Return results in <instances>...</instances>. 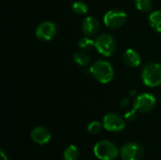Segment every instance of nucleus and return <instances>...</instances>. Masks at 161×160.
I'll return each mask as SVG.
<instances>
[{"mask_svg":"<svg viewBox=\"0 0 161 160\" xmlns=\"http://www.w3.org/2000/svg\"><path fill=\"white\" fill-rule=\"evenodd\" d=\"M128 105H129V99L128 98L125 97V98L121 99V101H120V107L122 108H125L126 107H128Z\"/></svg>","mask_w":161,"mask_h":160,"instance_id":"nucleus-21","label":"nucleus"},{"mask_svg":"<svg viewBox=\"0 0 161 160\" xmlns=\"http://www.w3.org/2000/svg\"><path fill=\"white\" fill-rule=\"evenodd\" d=\"M72 10L76 14L83 15V14H86L89 11V7L83 1H76L72 5Z\"/></svg>","mask_w":161,"mask_h":160,"instance_id":"nucleus-17","label":"nucleus"},{"mask_svg":"<svg viewBox=\"0 0 161 160\" xmlns=\"http://www.w3.org/2000/svg\"><path fill=\"white\" fill-rule=\"evenodd\" d=\"M148 20L151 27L155 31L161 33V10H155L151 12Z\"/></svg>","mask_w":161,"mask_h":160,"instance_id":"nucleus-13","label":"nucleus"},{"mask_svg":"<svg viewBox=\"0 0 161 160\" xmlns=\"http://www.w3.org/2000/svg\"><path fill=\"white\" fill-rule=\"evenodd\" d=\"M58 27L55 23L50 21H44L42 22L36 28L35 34L38 39L41 41H51L57 34Z\"/></svg>","mask_w":161,"mask_h":160,"instance_id":"nucleus-9","label":"nucleus"},{"mask_svg":"<svg viewBox=\"0 0 161 160\" xmlns=\"http://www.w3.org/2000/svg\"><path fill=\"white\" fill-rule=\"evenodd\" d=\"M104 24L110 29H117L122 27L127 21V14L120 8H112L107 11L103 18Z\"/></svg>","mask_w":161,"mask_h":160,"instance_id":"nucleus-5","label":"nucleus"},{"mask_svg":"<svg viewBox=\"0 0 161 160\" xmlns=\"http://www.w3.org/2000/svg\"><path fill=\"white\" fill-rule=\"evenodd\" d=\"M137 112H138V111H137L135 108L132 109V110H129V111L126 112L125 115V120L128 121V122H133V121H135L136 118H137Z\"/></svg>","mask_w":161,"mask_h":160,"instance_id":"nucleus-20","label":"nucleus"},{"mask_svg":"<svg viewBox=\"0 0 161 160\" xmlns=\"http://www.w3.org/2000/svg\"><path fill=\"white\" fill-rule=\"evenodd\" d=\"M78 47L82 51H90L92 48H95V41L94 40H92L89 36L83 37L79 39L78 41Z\"/></svg>","mask_w":161,"mask_h":160,"instance_id":"nucleus-15","label":"nucleus"},{"mask_svg":"<svg viewBox=\"0 0 161 160\" xmlns=\"http://www.w3.org/2000/svg\"><path fill=\"white\" fill-rule=\"evenodd\" d=\"M130 95H131V96H135V95H137V90H132V91H131V92H130Z\"/></svg>","mask_w":161,"mask_h":160,"instance_id":"nucleus-23","label":"nucleus"},{"mask_svg":"<svg viewBox=\"0 0 161 160\" xmlns=\"http://www.w3.org/2000/svg\"><path fill=\"white\" fill-rule=\"evenodd\" d=\"M99 29V21L93 16L86 17L82 22V30L86 36L92 37L97 33Z\"/></svg>","mask_w":161,"mask_h":160,"instance_id":"nucleus-12","label":"nucleus"},{"mask_svg":"<svg viewBox=\"0 0 161 160\" xmlns=\"http://www.w3.org/2000/svg\"><path fill=\"white\" fill-rule=\"evenodd\" d=\"M73 58H74V61L79 65V66H82V67H85L87 65L90 64L91 62V58L88 54L85 53V51H79V52H75L74 55H73Z\"/></svg>","mask_w":161,"mask_h":160,"instance_id":"nucleus-14","label":"nucleus"},{"mask_svg":"<svg viewBox=\"0 0 161 160\" xmlns=\"http://www.w3.org/2000/svg\"><path fill=\"white\" fill-rule=\"evenodd\" d=\"M31 139L32 141L40 145L47 143L51 139L50 132L43 126H36L31 131Z\"/></svg>","mask_w":161,"mask_h":160,"instance_id":"nucleus-10","label":"nucleus"},{"mask_svg":"<svg viewBox=\"0 0 161 160\" xmlns=\"http://www.w3.org/2000/svg\"><path fill=\"white\" fill-rule=\"evenodd\" d=\"M143 155V148L137 142H128L121 149L122 160H142Z\"/></svg>","mask_w":161,"mask_h":160,"instance_id":"nucleus-7","label":"nucleus"},{"mask_svg":"<svg viewBox=\"0 0 161 160\" xmlns=\"http://www.w3.org/2000/svg\"><path fill=\"white\" fill-rule=\"evenodd\" d=\"M157 104V99L152 93L143 92L139 94L134 101V108L140 113H148L152 111Z\"/></svg>","mask_w":161,"mask_h":160,"instance_id":"nucleus-6","label":"nucleus"},{"mask_svg":"<svg viewBox=\"0 0 161 160\" xmlns=\"http://www.w3.org/2000/svg\"><path fill=\"white\" fill-rule=\"evenodd\" d=\"M79 152L76 146L75 145H69L65 148L63 152V157L64 160H76L78 158Z\"/></svg>","mask_w":161,"mask_h":160,"instance_id":"nucleus-16","label":"nucleus"},{"mask_svg":"<svg viewBox=\"0 0 161 160\" xmlns=\"http://www.w3.org/2000/svg\"><path fill=\"white\" fill-rule=\"evenodd\" d=\"M123 60L125 64L130 68H137L142 63V57L135 49H127L123 55Z\"/></svg>","mask_w":161,"mask_h":160,"instance_id":"nucleus-11","label":"nucleus"},{"mask_svg":"<svg viewBox=\"0 0 161 160\" xmlns=\"http://www.w3.org/2000/svg\"><path fill=\"white\" fill-rule=\"evenodd\" d=\"M93 153L101 160H112L119 156L118 147L110 141L103 140L98 141L93 147Z\"/></svg>","mask_w":161,"mask_h":160,"instance_id":"nucleus-3","label":"nucleus"},{"mask_svg":"<svg viewBox=\"0 0 161 160\" xmlns=\"http://www.w3.org/2000/svg\"><path fill=\"white\" fill-rule=\"evenodd\" d=\"M135 5L140 11L149 12L152 9V0H135Z\"/></svg>","mask_w":161,"mask_h":160,"instance_id":"nucleus-18","label":"nucleus"},{"mask_svg":"<svg viewBox=\"0 0 161 160\" xmlns=\"http://www.w3.org/2000/svg\"><path fill=\"white\" fill-rule=\"evenodd\" d=\"M142 79L150 88L158 87L161 84V65L158 62H148L142 70Z\"/></svg>","mask_w":161,"mask_h":160,"instance_id":"nucleus-2","label":"nucleus"},{"mask_svg":"<svg viewBox=\"0 0 161 160\" xmlns=\"http://www.w3.org/2000/svg\"><path fill=\"white\" fill-rule=\"evenodd\" d=\"M95 49L102 56L110 57L113 55L117 48V42L113 36L108 33H101L99 34L95 40Z\"/></svg>","mask_w":161,"mask_h":160,"instance_id":"nucleus-4","label":"nucleus"},{"mask_svg":"<svg viewBox=\"0 0 161 160\" xmlns=\"http://www.w3.org/2000/svg\"><path fill=\"white\" fill-rule=\"evenodd\" d=\"M104 128L110 132H119L125 127V119L117 113H108L103 119Z\"/></svg>","mask_w":161,"mask_h":160,"instance_id":"nucleus-8","label":"nucleus"},{"mask_svg":"<svg viewBox=\"0 0 161 160\" xmlns=\"http://www.w3.org/2000/svg\"><path fill=\"white\" fill-rule=\"evenodd\" d=\"M0 155H1V160H8V157L6 156V154L4 153L3 149L0 150Z\"/></svg>","mask_w":161,"mask_h":160,"instance_id":"nucleus-22","label":"nucleus"},{"mask_svg":"<svg viewBox=\"0 0 161 160\" xmlns=\"http://www.w3.org/2000/svg\"><path fill=\"white\" fill-rule=\"evenodd\" d=\"M103 127H104L103 123H100L98 121H93L88 125V132L92 135H96L102 131Z\"/></svg>","mask_w":161,"mask_h":160,"instance_id":"nucleus-19","label":"nucleus"},{"mask_svg":"<svg viewBox=\"0 0 161 160\" xmlns=\"http://www.w3.org/2000/svg\"><path fill=\"white\" fill-rule=\"evenodd\" d=\"M90 73L94 79L102 84L109 83L114 77V69L112 65L104 59L94 61L90 67Z\"/></svg>","mask_w":161,"mask_h":160,"instance_id":"nucleus-1","label":"nucleus"}]
</instances>
